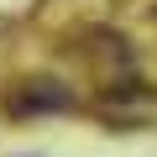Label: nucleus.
<instances>
[{"mask_svg":"<svg viewBox=\"0 0 157 157\" xmlns=\"http://www.w3.org/2000/svg\"><path fill=\"white\" fill-rule=\"evenodd\" d=\"M152 94H157V89L147 84L141 73H136V78L126 73V78H115V84H105V89H100V100H105V105H126V100H141V105H147Z\"/></svg>","mask_w":157,"mask_h":157,"instance_id":"obj_1","label":"nucleus"}]
</instances>
